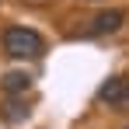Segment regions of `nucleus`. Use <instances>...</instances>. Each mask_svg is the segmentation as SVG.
Here are the masks:
<instances>
[{
	"mask_svg": "<svg viewBox=\"0 0 129 129\" xmlns=\"http://www.w3.org/2000/svg\"><path fill=\"white\" fill-rule=\"evenodd\" d=\"M4 52L11 59H39L45 52V42L35 28H24V24H11L4 31Z\"/></svg>",
	"mask_w": 129,
	"mask_h": 129,
	"instance_id": "nucleus-1",
	"label": "nucleus"
},
{
	"mask_svg": "<svg viewBox=\"0 0 129 129\" xmlns=\"http://www.w3.org/2000/svg\"><path fill=\"white\" fill-rule=\"evenodd\" d=\"M126 24V11H119V7H112V11H101L94 24H91V31L87 35H112V31H119Z\"/></svg>",
	"mask_w": 129,
	"mask_h": 129,
	"instance_id": "nucleus-2",
	"label": "nucleus"
},
{
	"mask_svg": "<svg viewBox=\"0 0 129 129\" xmlns=\"http://www.w3.org/2000/svg\"><path fill=\"white\" fill-rule=\"evenodd\" d=\"M126 77H108L105 84L98 87V101H101V105H119V101H122V94H126Z\"/></svg>",
	"mask_w": 129,
	"mask_h": 129,
	"instance_id": "nucleus-3",
	"label": "nucleus"
},
{
	"mask_svg": "<svg viewBox=\"0 0 129 129\" xmlns=\"http://www.w3.org/2000/svg\"><path fill=\"white\" fill-rule=\"evenodd\" d=\"M0 87H4V94L18 98V94H24V91L31 87V77H28L24 70H11V73H4V80H0Z\"/></svg>",
	"mask_w": 129,
	"mask_h": 129,
	"instance_id": "nucleus-4",
	"label": "nucleus"
},
{
	"mask_svg": "<svg viewBox=\"0 0 129 129\" xmlns=\"http://www.w3.org/2000/svg\"><path fill=\"white\" fill-rule=\"evenodd\" d=\"M0 115H4L7 122H24V119H28V105L18 101V98H7V101L0 105Z\"/></svg>",
	"mask_w": 129,
	"mask_h": 129,
	"instance_id": "nucleus-5",
	"label": "nucleus"
},
{
	"mask_svg": "<svg viewBox=\"0 0 129 129\" xmlns=\"http://www.w3.org/2000/svg\"><path fill=\"white\" fill-rule=\"evenodd\" d=\"M122 108H129V84H126V94H122V101H119Z\"/></svg>",
	"mask_w": 129,
	"mask_h": 129,
	"instance_id": "nucleus-6",
	"label": "nucleus"
},
{
	"mask_svg": "<svg viewBox=\"0 0 129 129\" xmlns=\"http://www.w3.org/2000/svg\"><path fill=\"white\" fill-rule=\"evenodd\" d=\"M91 4H98V0H91Z\"/></svg>",
	"mask_w": 129,
	"mask_h": 129,
	"instance_id": "nucleus-7",
	"label": "nucleus"
},
{
	"mask_svg": "<svg viewBox=\"0 0 129 129\" xmlns=\"http://www.w3.org/2000/svg\"><path fill=\"white\" fill-rule=\"evenodd\" d=\"M126 129H129V126H126Z\"/></svg>",
	"mask_w": 129,
	"mask_h": 129,
	"instance_id": "nucleus-8",
	"label": "nucleus"
}]
</instances>
